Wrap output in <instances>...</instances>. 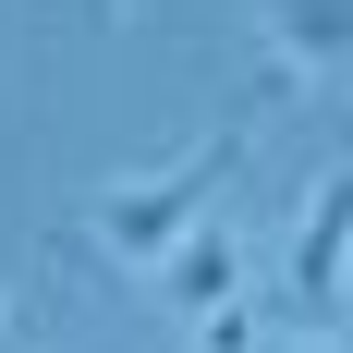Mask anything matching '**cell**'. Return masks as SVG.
I'll return each mask as SVG.
<instances>
[{
  "mask_svg": "<svg viewBox=\"0 0 353 353\" xmlns=\"http://www.w3.org/2000/svg\"><path fill=\"white\" fill-rule=\"evenodd\" d=\"M341 281H353V159H329L317 183H305V219H292V268H281V305L268 317L281 329H317L341 317Z\"/></svg>",
  "mask_w": 353,
  "mask_h": 353,
  "instance_id": "cell-2",
  "label": "cell"
},
{
  "mask_svg": "<svg viewBox=\"0 0 353 353\" xmlns=\"http://www.w3.org/2000/svg\"><path fill=\"white\" fill-rule=\"evenodd\" d=\"M353 49V0H268V61L305 85V73H329Z\"/></svg>",
  "mask_w": 353,
  "mask_h": 353,
  "instance_id": "cell-4",
  "label": "cell"
},
{
  "mask_svg": "<svg viewBox=\"0 0 353 353\" xmlns=\"http://www.w3.org/2000/svg\"><path fill=\"white\" fill-rule=\"evenodd\" d=\"M0 353H12V329H0Z\"/></svg>",
  "mask_w": 353,
  "mask_h": 353,
  "instance_id": "cell-6",
  "label": "cell"
},
{
  "mask_svg": "<svg viewBox=\"0 0 353 353\" xmlns=\"http://www.w3.org/2000/svg\"><path fill=\"white\" fill-rule=\"evenodd\" d=\"M256 85H244V110H232V122H219L208 146H195V159H171V171H146V183H110L98 195V219H85V232H98V256H134V268H171L183 244H195V232H208L219 219V183L244 171V134H256Z\"/></svg>",
  "mask_w": 353,
  "mask_h": 353,
  "instance_id": "cell-1",
  "label": "cell"
},
{
  "mask_svg": "<svg viewBox=\"0 0 353 353\" xmlns=\"http://www.w3.org/2000/svg\"><path fill=\"white\" fill-rule=\"evenodd\" d=\"M183 353H256V305H219V317L183 329Z\"/></svg>",
  "mask_w": 353,
  "mask_h": 353,
  "instance_id": "cell-5",
  "label": "cell"
},
{
  "mask_svg": "<svg viewBox=\"0 0 353 353\" xmlns=\"http://www.w3.org/2000/svg\"><path fill=\"white\" fill-rule=\"evenodd\" d=\"M159 281H171V317H183V329L219 317V305H244V244H232V219H208V232H195Z\"/></svg>",
  "mask_w": 353,
  "mask_h": 353,
  "instance_id": "cell-3",
  "label": "cell"
}]
</instances>
